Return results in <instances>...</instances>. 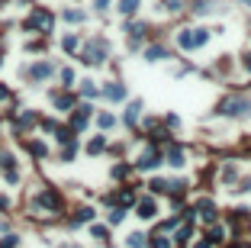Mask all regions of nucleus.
Instances as JSON below:
<instances>
[{"label": "nucleus", "instance_id": "35", "mask_svg": "<svg viewBox=\"0 0 251 248\" xmlns=\"http://www.w3.org/2000/svg\"><path fill=\"white\" fill-rule=\"evenodd\" d=\"M61 81H65V84H71V81H74V71L65 68V71H61Z\"/></svg>", "mask_w": 251, "mask_h": 248}, {"label": "nucleus", "instance_id": "39", "mask_svg": "<svg viewBox=\"0 0 251 248\" xmlns=\"http://www.w3.org/2000/svg\"><path fill=\"white\" fill-rule=\"evenodd\" d=\"M0 100H10V90H7L3 84H0Z\"/></svg>", "mask_w": 251, "mask_h": 248}, {"label": "nucleus", "instance_id": "3", "mask_svg": "<svg viewBox=\"0 0 251 248\" xmlns=\"http://www.w3.org/2000/svg\"><path fill=\"white\" fill-rule=\"evenodd\" d=\"M52 13H48V10H32L29 13V20H26V29H42V32H52Z\"/></svg>", "mask_w": 251, "mask_h": 248}, {"label": "nucleus", "instance_id": "44", "mask_svg": "<svg viewBox=\"0 0 251 248\" xmlns=\"http://www.w3.org/2000/svg\"><path fill=\"white\" fill-rule=\"evenodd\" d=\"M0 3H3V0H0Z\"/></svg>", "mask_w": 251, "mask_h": 248}, {"label": "nucleus", "instance_id": "32", "mask_svg": "<svg viewBox=\"0 0 251 248\" xmlns=\"http://www.w3.org/2000/svg\"><path fill=\"white\" fill-rule=\"evenodd\" d=\"M129 174V164H116L113 168V178H126Z\"/></svg>", "mask_w": 251, "mask_h": 248}, {"label": "nucleus", "instance_id": "14", "mask_svg": "<svg viewBox=\"0 0 251 248\" xmlns=\"http://www.w3.org/2000/svg\"><path fill=\"white\" fill-rule=\"evenodd\" d=\"M138 110H142V100H132L129 110H126V123H129V126L138 123Z\"/></svg>", "mask_w": 251, "mask_h": 248}, {"label": "nucleus", "instance_id": "12", "mask_svg": "<svg viewBox=\"0 0 251 248\" xmlns=\"http://www.w3.org/2000/svg\"><path fill=\"white\" fill-rule=\"evenodd\" d=\"M110 203H116V206H132L136 197H132V190L126 187V190H119V197H110Z\"/></svg>", "mask_w": 251, "mask_h": 248}, {"label": "nucleus", "instance_id": "37", "mask_svg": "<svg viewBox=\"0 0 251 248\" xmlns=\"http://www.w3.org/2000/svg\"><path fill=\"white\" fill-rule=\"evenodd\" d=\"M93 7H97V10H107V7H110V0H93Z\"/></svg>", "mask_w": 251, "mask_h": 248}, {"label": "nucleus", "instance_id": "30", "mask_svg": "<svg viewBox=\"0 0 251 248\" xmlns=\"http://www.w3.org/2000/svg\"><path fill=\"white\" fill-rule=\"evenodd\" d=\"M97 123H100V129H110V126H113L116 119L110 116V113H100V119H97Z\"/></svg>", "mask_w": 251, "mask_h": 248}, {"label": "nucleus", "instance_id": "41", "mask_svg": "<svg viewBox=\"0 0 251 248\" xmlns=\"http://www.w3.org/2000/svg\"><path fill=\"white\" fill-rule=\"evenodd\" d=\"M245 68H248V71H251V55H245Z\"/></svg>", "mask_w": 251, "mask_h": 248}, {"label": "nucleus", "instance_id": "17", "mask_svg": "<svg viewBox=\"0 0 251 248\" xmlns=\"http://www.w3.org/2000/svg\"><path fill=\"white\" fill-rule=\"evenodd\" d=\"M138 3H142V0H119V13L122 16H132L138 10Z\"/></svg>", "mask_w": 251, "mask_h": 248}, {"label": "nucleus", "instance_id": "34", "mask_svg": "<svg viewBox=\"0 0 251 248\" xmlns=\"http://www.w3.org/2000/svg\"><path fill=\"white\" fill-rule=\"evenodd\" d=\"M91 235H93V239H107V229H103V225H93Z\"/></svg>", "mask_w": 251, "mask_h": 248}, {"label": "nucleus", "instance_id": "11", "mask_svg": "<svg viewBox=\"0 0 251 248\" xmlns=\"http://www.w3.org/2000/svg\"><path fill=\"white\" fill-rule=\"evenodd\" d=\"M167 164H171V168H183V152H181V148H177V145H171V148H167Z\"/></svg>", "mask_w": 251, "mask_h": 248}, {"label": "nucleus", "instance_id": "33", "mask_svg": "<svg viewBox=\"0 0 251 248\" xmlns=\"http://www.w3.org/2000/svg\"><path fill=\"white\" fill-rule=\"evenodd\" d=\"M222 180H235V164H226V171H222Z\"/></svg>", "mask_w": 251, "mask_h": 248}, {"label": "nucleus", "instance_id": "4", "mask_svg": "<svg viewBox=\"0 0 251 248\" xmlns=\"http://www.w3.org/2000/svg\"><path fill=\"white\" fill-rule=\"evenodd\" d=\"M161 164V152L155 145H145V152L138 155V161H136V168H142V171H152V168H158Z\"/></svg>", "mask_w": 251, "mask_h": 248}, {"label": "nucleus", "instance_id": "36", "mask_svg": "<svg viewBox=\"0 0 251 248\" xmlns=\"http://www.w3.org/2000/svg\"><path fill=\"white\" fill-rule=\"evenodd\" d=\"M164 7H167V10H171V13H177V10H181V0H167Z\"/></svg>", "mask_w": 251, "mask_h": 248}, {"label": "nucleus", "instance_id": "40", "mask_svg": "<svg viewBox=\"0 0 251 248\" xmlns=\"http://www.w3.org/2000/svg\"><path fill=\"white\" fill-rule=\"evenodd\" d=\"M10 206V200H7V197H0V209H7Z\"/></svg>", "mask_w": 251, "mask_h": 248}, {"label": "nucleus", "instance_id": "5", "mask_svg": "<svg viewBox=\"0 0 251 248\" xmlns=\"http://www.w3.org/2000/svg\"><path fill=\"white\" fill-rule=\"evenodd\" d=\"M87 119H91V107H87V103H81V107L74 110V116H71V129L81 132L84 126H87Z\"/></svg>", "mask_w": 251, "mask_h": 248}, {"label": "nucleus", "instance_id": "25", "mask_svg": "<svg viewBox=\"0 0 251 248\" xmlns=\"http://www.w3.org/2000/svg\"><path fill=\"white\" fill-rule=\"evenodd\" d=\"M222 239H226V229H222V225H213V229H209V242L216 245V242H222Z\"/></svg>", "mask_w": 251, "mask_h": 248}, {"label": "nucleus", "instance_id": "29", "mask_svg": "<svg viewBox=\"0 0 251 248\" xmlns=\"http://www.w3.org/2000/svg\"><path fill=\"white\" fill-rule=\"evenodd\" d=\"M29 148H32V155H36V158H46V152H48V148L42 145V142H32Z\"/></svg>", "mask_w": 251, "mask_h": 248}, {"label": "nucleus", "instance_id": "43", "mask_svg": "<svg viewBox=\"0 0 251 248\" xmlns=\"http://www.w3.org/2000/svg\"><path fill=\"white\" fill-rule=\"evenodd\" d=\"M248 29H251V20H248Z\"/></svg>", "mask_w": 251, "mask_h": 248}, {"label": "nucleus", "instance_id": "9", "mask_svg": "<svg viewBox=\"0 0 251 248\" xmlns=\"http://www.w3.org/2000/svg\"><path fill=\"white\" fill-rule=\"evenodd\" d=\"M197 209H200V216H203L206 223H216V206H213V200H200Z\"/></svg>", "mask_w": 251, "mask_h": 248}, {"label": "nucleus", "instance_id": "19", "mask_svg": "<svg viewBox=\"0 0 251 248\" xmlns=\"http://www.w3.org/2000/svg\"><path fill=\"white\" fill-rule=\"evenodd\" d=\"M103 148H107V139H103V135H97V139H93L91 145H87V152H91V155H100Z\"/></svg>", "mask_w": 251, "mask_h": 248}, {"label": "nucleus", "instance_id": "23", "mask_svg": "<svg viewBox=\"0 0 251 248\" xmlns=\"http://www.w3.org/2000/svg\"><path fill=\"white\" fill-rule=\"evenodd\" d=\"M122 216H126V209H122V206H113V209H110V223H113V225H119Z\"/></svg>", "mask_w": 251, "mask_h": 248}, {"label": "nucleus", "instance_id": "26", "mask_svg": "<svg viewBox=\"0 0 251 248\" xmlns=\"http://www.w3.org/2000/svg\"><path fill=\"white\" fill-rule=\"evenodd\" d=\"M129 248H148V242H145V235H129Z\"/></svg>", "mask_w": 251, "mask_h": 248}, {"label": "nucleus", "instance_id": "16", "mask_svg": "<svg viewBox=\"0 0 251 248\" xmlns=\"http://www.w3.org/2000/svg\"><path fill=\"white\" fill-rule=\"evenodd\" d=\"M48 74H52V65H48V62H42V65H36V68H32V78H36V81H46Z\"/></svg>", "mask_w": 251, "mask_h": 248}, {"label": "nucleus", "instance_id": "22", "mask_svg": "<svg viewBox=\"0 0 251 248\" xmlns=\"http://www.w3.org/2000/svg\"><path fill=\"white\" fill-rule=\"evenodd\" d=\"M81 93H84V97H97V87H93V81H81Z\"/></svg>", "mask_w": 251, "mask_h": 248}, {"label": "nucleus", "instance_id": "10", "mask_svg": "<svg viewBox=\"0 0 251 248\" xmlns=\"http://www.w3.org/2000/svg\"><path fill=\"white\" fill-rule=\"evenodd\" d=\"M209 42V29H190V45L193 48H203Z\"/></svg>", "mask_w": 251, "mask_h": 248}, {"label": "nucleus", "instance_id": "42", "mask_svg": "<svg viewBox=\"0 0 251 248\" xmlns=\"http://www.w3.org/2000/svg\"><path fill=\"white\" fill-rule=\"evenodd\" d=\"M242 3H245V7H251V0H242Z\"/></svg>", "mask_w": 251, "mask_h": 248}, {"label": "nucleus", "instance_id": "18", "mask_svg": "<svg viewBox=\"0 0 251 248\" xmlns=\"http://www.w3.org/2000/svg\"><path fill=\"white\" fill-rule=\"evenodd\" d=\"M145 58H148V62H161V58H167V52L161 45H152L148 52H145Z\"/></svg>", "mask_w": 251, "mask_h": 248}, {"label": "nucleus", "instance_id": "21", "mask_svg": "<svg viewBox=\"0 0 251 248\" xmlns=\"http://www.w3.org/2000/svg\"><path fill=\"white\" fill-rule=\"evenodd\" d=\"M91 219H93V209L81 206V209H77V216H74V223H91Z\"/></svg>", "mask_w": 251, "mask_h": 248}, {"label": "nucleus", "instance_id": "8", "mask_svg": "<svg viewBox=\"0 0 251 248\" xmlns=\"http://www.w3.org/2000/svg\"><path fill=\"white\" fill-rule=\"evenodd\" d=\"M103 97H107V100H126V87L122 84H107L103 87Z\"/></svg>", "mask_w": 251, "mask_h": 248}, {"label": "nucleus", "instance_id": "31", "mask_svg": "<svg viewBox=\"0 0 251 248\" xmlns=\"http://www.w3.org/2000/svg\"><path fill=\"white\" fill-rule=\"evenodd\" d=\"M32 123H36L32 113H20V119H16V126H32Z\"/></svg>", "mask_w": 251, "mask_h": 248}, {"label": "nucleus", "instance_id": "24", "mask_svg": "<svg viewBox=\"0 0 251 248\" xmlns=\"http://www.w3.org/2000/svg\"><path fill=\"white\" fill-rule=\"evenodd\" d=\"M61 48H65V52H77V36H65V39H61Z\"/></svg>", "mask_w": 251, "mask_h": 248}, {"label": "nucleus", "instance_id": "7", "mask_svg": "<svg viewBox=\"0 0 251 248\" xmlns=\"http://www.w3.org/2000/svg\"><path fill=\"white\" fill-rule=\"evenodd\" d=\"M136 213H138V219H155V213H158V209H155V200H152V197L138 200L136 203Z\"/></svg>", "mask_w": 251, "mask_h": 248}, {"label": "nucleus", "instance_id": "15", "mask_svg": "<svg viewBox=\"0 0 251 248\" xmlns=\"http://www.w3.org/2000/svg\"><path fill=\"white\" fill-rule=\"evenodd\" d=\"M148 245H152V248H171V239H164V229L158 225V232L152 235V242H148Z\"/></svg>", "mask_w": 251, "mask_h": 248}, {"label": "nucleus", "instance_id": "13", "mask_svg": "<svg viewBox=\"0 0 251 248\" xmlns=\"http://www.w3.org/2000/svg\"><path fill=\"white\" fill-rule=\"evenodd\" d=\"M190 235H193V219H187V223H183L181 229H177V235H174V239L183 245V242H190Z\"/></svg>", "mask_w": 251, "mask_h": 248}, {"label": "nucleus", "instance_id": "28", "mask_svg": "<svg viewBox=\"0 0 251 248\" xmlns=\"http://www.w3.org/2000/svg\"><path fill=\"white\" fill-rule=\"evenodd\" d=\"M65 20H68V23H81L84 13H81V10H65Z\"/></svg>", "mask_w": 251, "mask_h": 248}, {"label": "nucleus", "instance_id": "2", "mask_svg": "<svg viewBox=\"0 0 251 248\" xmlns=\"http://www.w3.org/2000/svg\"><path fill=\"white\" fill-rule=\"evenodd\" d=\"M103 58H107V42H103V39L87 42V48H84V55H81V62L84 65H100Z\"/></svg>", "mask_w": 251, "mask_h": 248}, {"label": "nucleus", "instance_id": "27", "mask_svg": "<svg viewBox=\"0 0 251 248\" xmlns=\"http://www.w3.org/2000/svg\"><path fill=\"white\" fill-rule=\"evenodd\" d=\"M148 187H152L155 194H167V180H161V178H155V180H152Z\"/></svg>", "mask_w": 251, "mask_h": 248}, {"label": "nucleus", "instance_id": "1", "mask_svg": "<svg viewBox=\"0 0 251 248\" xmlns=\"http://www.w3.org/2000/svg\"><path fill=\"white\" fill-rule=\"evenodd\" d=\"M219 113H226V116H245V113H251V100H245V97H226L219 103Z\"/></svg>", "mask_w": 251, "mask_h": 248}, {"label": "nucleus", "instance_id": "38", "mask_svg": "<svg viewBox=\"0 0 251 248\" xmlns=\"http://www.w3.org/2000/svg\"><path fill=\"white\" fill-rule=\"evenodd\" d=\"M197 248H213V242H209V235H206L203 242H197Z\"/></svg>", "mask_w": 251, "mask_h": 248}, {"label": "nucleus", "instance_id": "6", "mask_svg": "<svg viewBox=\"0 0 251 248\" xmlns=\"http://www.w3.org/2000/svg\"><path fill=\"white\" fill-rule=\"evenodd\" d=\"M36 203H39V206H46V209H61V197L55 194V190H42Z\"/></svg>", "mask_w": 251, "mask_h": 248}, {"label": "nucleus", "instance_id": "20", "mask_svg": "<svg viewBox=\"0 0 251 248\" xmlns=\"http://www.w3.org/2000/svg\"><path fill=\"white\" fill-rule=\"evenodd\" d=\"M71 103H74V100H71L68 93H55V107H58V110H71Z\"/></svg>", "mask_w": 251, "mask_h": 248}]
</instances>
